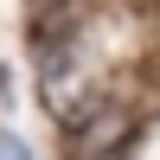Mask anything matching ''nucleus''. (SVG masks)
Instances as JSON below:
<instances>
[{
    "label": "nucleus",
    "mask_w": 160,
    "mask_h": 160,
    "mask_svg": "<svg viewBox=\"0 0 160 160\" xmlns=\"http://www.w3.org/2000/svg\"><path fill=\"white\" fill-rule=\"evenodd\" d=\"M58 135H64V154H71V160L128 154V141H135V109H128L122 96H102L96 109H83L71 128H58Z\"/></svg>",
    "instance_id": "nucleus-1"
},
{
    "label": "nucleus",
    "mask_w": 160,
    "mask_h": 160,
    "mask_svg": "<svg viewBox=\"0 0 160 160\" xmlns=\"http://www.w3.org/2000/svg\"><path fill=\"white\" fill-rule=\"evenodd\" d=\"M0 160H38V154H32V141H26L19 128H7V122H0Z\"/></svg>",
    "instance_id": "nucleus-2"
},
{
    "label": "nucleus",
    "mask_w": 160,
    "mask_h": 160,
    "mask_svg": "<svg viewBox=\"0 0 160 160\" xmlns=\"http://www.w3.org/2000/svg\"><path fill=\"white\" fill-rule=\"evenodd\" d=\"M102 160H128V154H102Z\"/></svg>",
    "instance_id": "nucleus-3"
},
{
    "label": "nucleus",
    "mask_w": 160,
    "mask_h": 160,
    "mask_svg": "<svg viewBox=\"0 0 160 160\" xmlns=\"http://www.w3.org/2000/svg\"><path fill=\"white\" fill-rule=\"evenodd\" d=\"M38 7H45V0H38Z\"/></svg>",
    "instance_id": "nucleus-4"
}]
</instances>
